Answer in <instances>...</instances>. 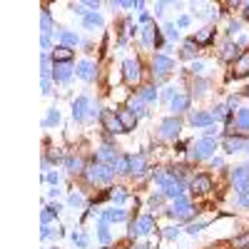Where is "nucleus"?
<instances>
[{"label": "nucleus", "mask_w": 249, "mask_h": 249, "mask_svg": "<svg viewBox=\"0 0 249 249\" xmlns=\"http://www.w3.org/2000/svg\"><path fill=\"white\" fill-rule=\"evenodd\" d=\"M239 202H242L244 207H249V190H247V192H244V195L239 197Z\"/></svg>", "instance_id": "50"}, {"label": "nucleus", "mask_w": 249, "mask_h": 249, "mask_svg": "<svg viewBox=\"0 0 249 249\" xmlns=\"http://www.w3.org/2000/svg\"><path fill=\"white\" fill-rule=\"evenodd\" d=\"M244 150H249V142L247 140H242V137H227L224 140V152L234 155V152H244Z\"/></svg>", "instance_id": "12"}, {"label": "nucleus", "mask_w": 249, "mask_h": 249, "mask_svg": "<svg viewBox=\"0 0 249 249\" xmlns=\"http://www.w3.org/2000/svg\"><path fill=\"white\" fill-rule=\"evenodd\" d=\"M117 157H120V155L110 147V144H102V147L97 150V162H102V164H112Z\"/></svg>", "instance_id": "16"}, {"label": "nucleus", "mask_w": 249, "mask_h": 249, "mask_svg": "<svg viewBox=\"0 0 249 249\" xmlns=\"http://www.w3.org/2000/svg\"><path fill=\"white\" fill-rule=\"evenodd\" d=\"M187 102H190V97H187V95H175V97L170 100V107H172L175 112H182V110H187Z\"/></svg>", "instance_id": "24"}, {"label": "nucleus", "mask_w": 249, "mask_h": 249, "mask_svg": "<svg viewBox=\"0 0 249 249\" xmlns=\"http://www.w3.org/2000/svg\"><path fill=\"white\" fill-rule=\"evenodd\" d=\"M40 28H43V35H50V33L55 30L53 18H50V13H48V10H43V15H40Z\"/></svg>", "instance_id": "25"}, {"label": "nucleus", "mask_w": 249, "mask_h": 249, "mask_svg": "<svg viewBox=\"0 0 249 249\" xmlns=\"http://www.w3.org/2000/svg\"><path fill=\"white\" fill-rule=\"evenodd\" d=\"M214 150H217V142L210 140V137H204L195 144V150H192V157L195 160H207V157H214Z\"/></svg>", "instance_id": "5"}, {"label": "nucleus", "mask_w": 249, "mask_h": 249, "mask_svg": "<svg viewBox=\"0 0 249 249\" xmlns=\"http://www.w3.org/2000/svg\"><path fill=\"white\" fill-rule=\"evenodd\" d=\"M152 68H155L157 77H164V75L172 70V60L164 57V55H155V57H152Z\"/></svg>", "instance_id": "13"}, {"label": "nucleus", "mask_w": 249, "mask_h": 249, "mask_svg": "<svg viewBox=\"0 0 249 249\" xmlns=\"http://www.w3.org/2000/svg\"><path fill=\"white\" fill-rule=\"evenodd\" d=\"M222 57L224 60H239L242 57V48L237 45V43H224V48H222Z\"/></svg>", "instance_id": "19"}, {"label": "nucleus", "mask_w": 249, "mask_h": 249, "mask_svg": "<svg viewBox=\"0 0 249 249\" xmlns=\"http://www.w3.org/2000/svg\"><path fill=\"white\" fill-rule=\"evenodd\" d=\"M142 40H144V45H157V28L155 25H144L142 28Z\"/></svg>", "instance_id": "23"}, {"label": "nucleus", "mask_w": 249, "mask_h": 249, "mask_svg": "<svg viewBox=\"0 0 249 249\" xmlns=\"http://www.w3.org/2000/svg\"><path fill=\"white\" fill-rule=\"evenodd\" d=\"M140 100H142V102H147V105H150V102H157V92H155V88H150V85H147V88H142V90H140Z\"/></svg>", "instance_id": "29"}, {"label": "nucleus", "mask_w": 249, "mask_h": 249, "mask_svg": "<svg viewBox=\"0 0 249 249\" xmlns=\"http://www.w3.org/2000/svg\"><path fill=\"white\" fill-rule=\"evenodd\" d=\"M244 18H247V20H249V3H247V5H244Z\"/></svg>", "instance_id": "56"}, {"label": "nucleus", "mask_w": 249, "mask_h": 249, "mask_svg": "<svg viewBox=\"0 0 249 249\" xmlns=\"http://www.w3.org/2000/svg\"><path fill=\"white\" fill-rule=\"evenodd\" d=\"M232 75H234V77H244V75H249V50H247V53H242V57L234 62Z\"/></svg>", "instance_id": "17"}, {"label": "nucleus", "mask_w": 249, "mask_h": 249, "mask_svg": "<svg viewBox=\"0 0 249 249\" xmlns=\"http://www.w3.org/2000/svg\"><path fill=\"white\" fill-rule=\"evenodd\" d=\"M127 110H132V112H135L137 117H140V115H144V110H142V100H140V97H137V100H132Z\"/></svg>", "instance_id": "39"}, {"label": "nucleus", "mask_w": 249, "mask_h": 249, "mask_svg": "<svg viewBox=\"0 0 249 249\" xmlns=\"http://www.w3.org/2000/svg\"><path fill=\"white\" fill-rule=\"evenodd\" d=\"M70 75H72V65H70V62H57L55 70H53V80L55 82H68Z\"/></svg>", "instance_id": "14"}, {"label": "nucleus", "mask_w": 249, "mask_h": 249, "mask_svg": "<svg viewBox=\"0 0 249 249\" xmlns=\"http://www.w3.org/2000/svg\"><path fill=\"white\" fill-rule=\"evenodd\" d=\"M237 124L242 130H249V110H239L237 112Z\"/></svg>", "instance_id": "36"}, {"label": "nucleus", "mask_w": 249, "mask_h": 249, "mask_svg": "<svg viewBox=\"0 0 249 249\" xmlns=\"http://www.w3.org/2000/svg\"><path fill=\"white\" fill-rule=\"evenodd\" d=\"M130 172L132 175H144V160L142 157H130Z\"/></svg>", "instance_id": "30"}, {"label": "nucleus", "mask_w": 249, "mask_h": 249, "mask_svg": "<svg viewBox=\"0 0 249 249\" xmlns=\"http://www.w3.org/2000/svg\"><path fill=\"white\" fill-rule=\"evenodd\" d=\"M57 122H60V112H57V110L53 107V110L48 112V120H45L43 124H45V127H50V124H57Z\"/></svg>", "instance_id": "38"}, {"label": "nucleus", "mask_w": 249, "mask_h": 249, "mask_svg": "<svg viewBox=\"0 0 249 249\" xmlns=\"http://www.w3.org/2000/svg\"><path fill=\"white\" fill-rule=\"evenodd\" d=\"M85 25L88 28H102V25H105V20H102V15L100 13H90V15H85Z\"/></svg>", "instance_id": "31"}, {"label": "nucleus", "mask_w": 249, "mask_h": 249, "mask_svg": "<svg viewBox=\"0 0 249 249\" xmlns=\"http://www.w3.org/2000/svg\"><path fill=\"white\" fill-rule=\"evenodd\" d=\"M164 237H167V239H175V237H177V230H167V232H164Z\"/></svg>", "instance_id": "53"}, {"label": "nucleus", "mask_w": 249, "mask_h": 249, "mask_svg": "<svg viewBox=\"0 0 249 249\" xmlns=\"http://www.w3.org/2000/svg\"><path fill=\"white\" fill-rule=\"evenodd\" d=\"M212 164H214V167H222L224 160H222V157H212Z\"/></svg>", "instance_id": "52"}, {"label": "nucleus", "mask_w": 249, "mask_h": 249, "mask_svg": "<svg viewBox=\"0 0 249 249\" xmlns=\"http://www.w3.org/2000/svg\"><path fill=\"white\" fill-rule=\"evenodd\" d=\"M100 120H102V127H105L107 132H117V135L127 132V130H124V124L120 122V115H117V112H112V110L100 112Z\"/></svg>", "instance_id": "3"}, {"label": "nucleus", "mask_w": 249, "mask_h": 249, "mask_svg": "<svg viewBox=\"0 0 249 249\" xmlns=\"http://www.w3.org/2000/svg\"><path fill=\"white\" fill-rule=\"evenodd\" d=\"M195 43H197V45H210V43H212V30H210V28L199 30L197 37H195Z\"/></svg>", "instance_id": "32"}, {"label": "nucleus", "mask_w": 249, "mask_h": 249, "mask_svg": "<svg viewBox=\"0 0 249 249\" xmlns=\"http://www.w3.org/2000/svg\"><path fill=\"white\" fill-rule=\"evenodd\" d=\"M72 242H75L77 247H88V239L82 237V234H72Z\"/></svg>", "instance_id": "45"}, {"label": "nucleus", "mask_w": 249, "mask_h": 249, "mask_svg": "<svg viewBox=\"0 0 249 249\" xmlns=\"http://www.w3.org/2000/svg\"><path fill=\"white\" fill-rule=\"evenodd\" d=\"M164 33H167V37H170V40H177V37H179V33H177V25H175V23H167V25H164Z\"/></svg>", "instance_id": "40"}, {"label": "nucleus", "mask_w": 249, "mask_h": 249, "mask_svg": "<svg viewBox=\"0 0 249 249\" xmlns=\"http://www.w3.org/2000/svg\"><path fill=\"white\" fill-rule=\"evenodd\" d=\"M177 25H179V28H187V25H190V18H187V15H182V18L177 20Z\"/></svg>", "instance_id": "47"}, {"label": "nucleus", "mask_w": 249, "mask_h": 249, "mask_svg": "<svg viewBox=\"0 0 249 249\" xmlns=\"http://www.w3.org/2000/svg\"><path fill=\"white\" fill-rule=\"evenodd\" d=\"M192 190L199 192V195L210 192V190H212V177H210V175H197V177L192 179Z\"/></svg>", "instance_id": "15"}, {"label": "nucleus", "mask_w": 249, "mask_h": 249, "mask_svg": "<svg viewBox=\"0 0 249 249\" xmlns=\"http://www.w3.org/2000/svg\"><path fill=\"white\" fill-rule=\"evenodd\" d=\"M197 50V43L195 40H184V45H182V57H192Z\"/></svg>", "instance_id": "35"}, {"label": "nucleus", "mask_w": 249, "mask_h": 249, "mask_svg": "<svg viewBox=\"0 0 249 249\" xmlns=\"http://www.w3.org/2000/svg\"><path fill=\"white\" fill-rule=\"evenodd\" d=\"M85 8H90V10H97V8H100V3H97V0H88V3H85Z\"/></svg>", "instance_id": "49"}, {"label": "nucleus", "mask_w": 249, "mask_h": 249, "mask_svg": "<svg viewBox=\"0 0 249 249\" xmlns=\"http://www.w3.org/2000/svg\"><path fill=\"white\" fill-rule=\"evenodd\" d=\"M122 70H124V80L127 82H140V77H142V70H140V60H132V57H127L122 62Z\"/></svg>", "instance_id": "8"}, {"label": "nucleus", "mask_w": 249, "mask_h": 249, "mask_svg": "<svg viewBox=\"0 0 249 249\" xmlns=\"http://www.w3.org/2000/svg\"><path fill=\"white\" fill-rule=\"evenodd\" d=\"M40 45H43L45 53H48V50L53 53V48H50V35H43V37H40Z\"/></svg>", "instance_id": "44"}, {"label": "nucleus", "mask_w": 249, "mask_h": 249, "mask_svg": "<svg viewBox=\"0 0 249 249\" xmlns=\"http://www.w3.org/2000/svg\"><path fill=\"white\" fill-rule=\"evenodd\" d=\"M247 97H249V88H247Z\"/></svg>", "instance_id": "57"}, {"label": "nucleus", "mask_w": 249, "mask_h": 249, "mask_svg": "<svg viewBox=\"0 0 249 249\" xmlns=\"http://www.w3.org/2000/svg\"><path fill=\"white\" fill-rule=\"evenodd\" d=\"M88 107H90V97H88V95H80V97L72 102V117H75V120H85Z\"/></svg>", "instance_id": "11"}, {"label": "nucleus", "mask_w": 249, "mask_h": 249, "mask_svg": "<svg viewBox=\"0 0 249 249\" xmlns=\"http://www.w3.org/2000/svg\"><path fill=\"white\" fill-rule=\"evenodd\" d=\"M204 224H207V222H195V224H190V227H187V232H190V234H195V232H199V230H202Z\"/></svg>", "instance_id": "43"}, {"label": "nucleus", "mask_w": 249, "mask_h": 249, "mask_svg": "<svg viewBox=\"0 0 249 249\" xmlns=\"http://www.w3.org/2000/svg\"><path fill=\"white\" fill-rule=\"evenodd\" d=\"M77 77H82V80H85V82H90L92 77H95V65H92V62L90 60H82L80 62V65H77Z\"/></svg>", "instance_id": "18"}, {"label": "nucleus", "mask_w": 249, "mask_h": 249, "mask_svg": "<svg viewBox=\"0 0 249 249\" xmlns=\"http://www.w3.org/2000/svg\"><path fill=\"white\" fill-rule=\"evenodd\" d=\"M192 124H197V127H212L214 117H212V112H195L192 115Z\"/></svg>", "instance_id": "21"}, {"label": "nucleus", "mask_w": 249, "mask_h": 249, "mask_svg": "<svg viewBox=\"0 0 249 249\" xmlns=\"http://www.w3.org/2000/svg\"><path fill=\"white\" fill-rule=\"evenodd\" d=\"M212 117H214V122L217 120H227V117H230V107H227V105H217L212 110Z\"/></svg>", "instance_id": "34"}, {"label": "nucleus", "mask_w": 249, "mask_h": 249, "mask_svg": "<svg viewBox=\"0 0 249 249\" xmlns=\"http://www.w3.org/2000/svg\"><path fill=\"white\" fill-rule=\"evenodd\" d=\"M117 115H120V122L124 124V130H127V132H130V130H135V124H137V115H135L132 110H120Z\"/></svg>", "instance_id": "20"}, {"label": "nucleus", "mask_w": 249, "mask_h": 249, "mask_svg": "<svg viewBox=\"0 0 249 249\" xmlns=\"http://www.w3.org/2000/svg\"><path fill=\"white\" fill-rule=\"evenodd\" d=\"M112 170H115V172H120V175L130 172V157H117V160L112 162Z\"/></svg>", "instance_id": "28"}, {"label": "nucleus", "mask_w": 249, "mask_h": 249, "mask_svg": "<svg viewBox=\"0 0 249 249\" xmlns=\"http://www.w3.org/2000/svg\"><path fill=\"white\" fill-rule=\"evenodd\" d=\"M232 244H234V249H249V232H244V234L234 237V239H232Z\"/></svg>", "instance_id": "33"}, {"label": "nucleus", "mask_w": 249, "mask_h": 249, "mask_svg": "<svg viewBox=\"0 0 249 249\" xmlns=\"http://www.w3.org/2000/svg\"><path fill=\"white\" fill-rule=\"evenodd\" d=\"M155 230V219L150 217V214H144V217H140V219H132L130 222V234L135 237H144V234H150Z\"/></svg>", "instance_id": "4"}, {"label": "nucleus", "mask_w": 249, "mask_h": 249, "mask_svg": "<svg viewBox=\"0 0 249 249\" xmlns=\"http://www.w3.org/2000/svg\"><path fill=\"white\" fill-rule=\"evenodd\" d=\"M232 182H234L237 190L244 195L249 190V167H234L232 170Z\"/></svg>", "instance_id": "9"}, {"label": "nucleus", "mask_w": 249, "mask_h": 249, "mask_svg": "<svg viewBox=\"0 0 249 249\" xmlns=\"http://www.w3.org/2000/svg\"><path fill=\"white\" fill-rule=\"evenodd\" d=\"M45 179H48V182H50L53 187H55V184L60 182V177H57V172H48V175H45Z\"/></svg>", "instance_id": "46"}, {"label": "nucleus", "mask_w": 249, "mask_h": 249, "mask_svg": "<svg viewBox=\"0 0 249 249\" xmlns=\"http://www.w3.org/2000/svg\"><path fill=\"white\" fill-rule=\"evenodd\" d=\"M97 237H100V242H102V244H107V242H110V230H107V222H102V224L97 227Z\"/></svg>", "instance_id": "37"}, {"label": "nucleus", "mask_w": 249, "mask_h": 249, "mask_svg": "<svg viewBox=\"0 0 249 249\" xmlns=\"http://www.w3.org/2000/svg\"><path fill=\"white\" fill-rule=\"evenodd\" d=\"M239 28H242V25L237 23V20H232V23H230V35H234V33L239 30Z\"/></svg>", "instance_id": "48"}, {"label": "nucleus", "mask_w": 249, "mask_h": 249, "mask_svg": "<svg viewBox=\"0 0 249 249\" xmlns=\"http://www.w3.org/2000/svg\"><path fill=\"white\" fill-rule=\"evenodd\" d=\"M85 177H88L90 184H110L112 177H115V170H112V164L95 162L90 167H85Z\"/></svg>", "instance_id": "1"}, {"label": "nucleus", "mask_w": 249, "mask_h": 249, "mask_svg": "<svg viewBox=\"0 0 249 249\" xmlns=\"http://www.w3.org/2000/svg\"><path fill=\"white\" fill-rule=\"evenodd\" d=\"M202 68H204V65H202V62H199V60H197V62H195V65H192V70H195V72H202Z\"/></svg>", "instance_id": "54"}, {"label": "nucleus", "mask_w": 249, "mask_h": 249, "mask_svg": "<svg viewBox=\"0 0 249 249\" xmlns=\"http://www.w3.org/2000/svg\"><path fill=\"white\" fill-rule=\"evenodd\" d=\"M167 214L175 217V219H190V217L195 214V210H192V204H190V202L179 197V199H175L172 210H167Z\"/></svg>", "instance_id": "6"}, {"label": "nucleus", "mask_w": 249, "mask_h": 249, "mask_svg": "<svg viewBox=\"0 0 249 249\" xmlns=\"http://www.w3.org/2000/svg\"><path fill=\"white\" fill-rule=\"evenodd\" d=\"M60 45H65V48H75L80 45V37L70 30H60Z\"/></svg>", "instance_id": "22"}, {"label": "nucleus", "mask_w": 249, "mask_h": 249, "mask_svg": "<svg viewBox=\"0 0 249 249\" xmlns=\"http://www.w3.org/2000/svg\"><path fill=\"white\" fill-rule=\"evenodd\" d=\"M40 234H43V239H48L53 234V230H50V227H43V232H40Z\"/></svg>", "instance_id": "51"}, {"label": "nucleus", "mask_w": 249, "mask_h": 249, "mask_svg": "<svg viewBox=\"0 0 249 249\" xmlns=\"http://www.w3.org/2000/svg\"><path fill=\"white\" fill-rule=\"evenodd\" d=\"M68 204H70V207H82V195L72 192V195L68 197Z\"/></svg>", "instance_id": "42"}, {"label": "nucleus", "mask_w": 249, "mask_h": 249, "mask_svg": "<svg viewBox=\"0 0 249 249\" xmlns=\"http://www.w3.org/2000/svg\"><path fill=\"white\" fill-rule=\"evenodd\" d=\"M160 202H162V195H157V197H152V199H150V204H152V207H155V204H160Z\"/></svg>", "instance_id": "55"}, {"label": "nucleus", "mask_w": 249, "mask_h": 249, "mask_svg": "<svg viewBox=\"0 0 249 249\" xmlns=\"http://www.w3.org/2000/svg\"><path fill=\"white\" fill-rule=\"evenodd\" d=\"M50 57H53L55 65H57V62H72L75 50H72V48H65V45H55L53 53H50Z\"/></svg>", "instance_id": "10"}, {"label": "nucleus", "mask_w": 249, "mask_h": 249, "mask_svg": "<svg viewBox=\"0 0 249 249\" xmlns=\"http://www.w3.org/2000/svg\"><path fill=\"white\" fill-rule=\"evenodd\" d=\"M124 217H127V212H124V210H110V212L102 214V222H122Z\"/></svg>", "instance_id": "27"}, {"label": "nucleus", "mask_w": 249, "mask_h": 249, "mask_svg": "<svg viewBox=\"0 0 249 249\" xmlns=\"http://www.w3.org/2000/svg\"><path fill=\"white\" fill-rule=\"evenodd\" d=\"M110 199L112 202H124V190H122V187H115V190L110 192Z\"/></svg>", "instance_id": "41"}, {"label": "nucleus", "mask_w": 249, "mask_h": 249, "mask_svg": "<svg viewBox=\"0 0 249 249\" xmlns=\"http://www.w3.org/2000/svg\"><path fill=\"white\" fill-rule=\"evenodd\" d=\"M157 184L162 187V195H164V197H175V199L182 197L184 184H182L179 177H175V172H172V175H157Z\"/></svg>", "instance_id": "2"}, {"label": "nucleus", "mask_w": 249, "mask_h": 249, "mask_svg": "<svg viewBox=\"0 0 249 249\" xmlns=\"http://www.w3.org/2000/svg\"><path fill=\"white\" fill-rule=\"evenodd\" d=\"M179 130H182V122L177 117H167V120H162V124H160V135L167 137V140H175L179 135Z\"/></svg>", "instance_id": "7"}, {"label": "nucleus", "mask_w": 249, "mask_h": 249, "mask_svg": "<svg viewBox=\"0 0 249 249\" xmlns=\"http://www.w3.org/2000/svg\"><path fill=\"white\" fill-rule=\"evenodd\" d=\"M65 167H68L70 172H85V162H82L80 157H68V160H65Z\"/></svg>", "instance_id": "26"}]
</instances>
